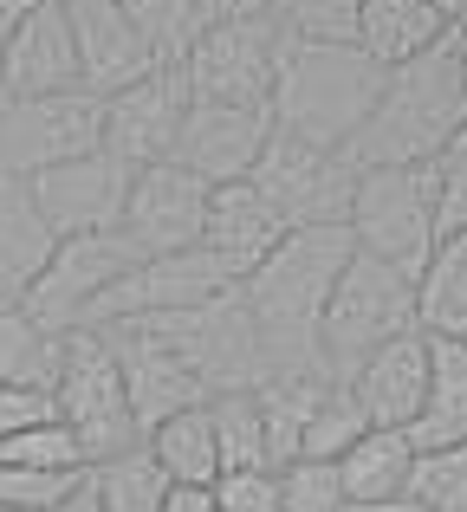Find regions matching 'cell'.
Listing matches in <instances>:
<instances>
[{"instance_id": "d4e9b609", "label": "cell", "mask_w": 467, "mask_h": 512, "mask_svg": "<svg viewBox=\"0 0 467 512\" xmlns=\"http://www.w3.org/2000/svg\"><path fill=\"white\" fill-rule=\"evenodd\" d=\"M150 461L169 474V487H215L221 480V454H215V428H208V409H182L169 422H156L143 435Z\"/></svg>"}, {"instance_id": "d6986e66", "label": "cell", "mask_w": 467, "mask_h": 512, "mask_svg": "<svg viewBox=\"0 0 467 512\" xmlns=\"http://www.w3.org/2000/svg\"><path fill=\"white\" fill-rule=\"evenodd\" d=\"M279 234H286V221L273 214V201H266L260 188L253 182H221V188H208V221H202V240H195V247H202L208 260L228 266L234 286H240V279L279 247Z\"/></svg>"}, {"instance_id": "6da1fadb", "label": "cell", "mask_w": 467, "mask_h": 512, "mask_svg": "<svg viewBox=\"0 0 467 512\" xmlns=\"http://www.w3.org/2000/svg\"><path fill=\"white\" fill-rule=\"evenodd\" d=\"M455 130H467V85H461V33H448L435 52L383 72L377 104L364 130L351 137L357 169H416L442 150Z\"/></svg>"}, {"instance_id": "ab89813d", "label": "cell", "mask_w": 467, "mask_h": 512, "mask_svg": "<svg viewBox=\"0 0 467 512\" xmlns=\"http://www.w3.org/2000/svg\"><path fill=\"white\" fill-rule=\"evenodd\" d=\"M156 512H215V487H169Z\"/></svg>"}, {"instance_id": "4316f807", "label": "cell", "mask_w": 467, "mask_h": 512, "mask_svg": "<svg viewBox=\"0 0 467 512\" xmlns=\"http://www.w3.org/2000/svg\"><path fill=\"white\" fill-rule=\"evenodd\" d=\"M85 493H91L98 512H156L163 493H169V474L150 461V448L137 441V448L111 454V461H91L85 467Z\"/></svg>"}, {"instance_id": "c3c4849f", "label": "cell", "mask_w": 467, "mask_h": 512, "mask_svg": "<svg viewBox=\"0 0 467 512\" xmlns=\"http://www.w3.org/2000/svg\"><path fill=\"white\" fill-rule=\"evenodd\" d=\"M442 7H448V0H442Z\"/></svg>"}, {"instance_id": "e575fe53", "label": "cell", "mask_w": 467, "mask_h": 512, "mask_svg": "<svg viewBox=\"0 0 467 512\" xmlns=\"http://www.w3.org/2000/svg\"><path fill=\"white\" fill-rule=\"evenodd\" d=\"M273 480H279V512H344V487L331 461H286Z\"/></svg>"}, {"instance_id": "44dd1931", "label": "cell", "mask_w": 467, "mask_h": 512, "mask_svg": "<svg viewBox=\"0 0 467 512\" xmlns=\"http://www.w3.org/2000/svg\"><path fill=\"white\" fill-rule=\"evenodd\" d=\"M59 234L46 227L33 188L20 175H0V305H20L33 292V279L46 273Z\"/></svg>"}, {"instance_id": "f1b7e54d", "label": "cell", "mask_w": 467, "mask_h": 512, "mask_svg": "<svg viewBox=\"0 0 467 512\" xmlns=\"http://www.w3.org/2000/svg\"><path fill=\"white\" fill-rule=\"evenodd\" d=\"M59 338L39 331L20 305H0V389H52Z\"/></svg>"}, {"instance_id": "836d02e7", "label": "cell", "mask_w": 467, "mask_h": 512, "mask_svg": "<svg viewBox=\"0 0 467 512\" xmlns=\"http://www.w3.org/2000/svg\"><path fill=\"white\" fill-rule=\"evenodd\" d=\"M0 461L7 467H46V474H85L91 467L65 422H39V428H26V435L0 441Z\"/></svg>"}, {"instance_id": "9a60e30c", "label": "cell", "mask_w": 467, "mask_h": 512, "mask_svg": "<svg viewBox=\"0 0 467 512\" xmlns=\"http://www.w3.org/2000/svg\"><path fill=\"white\" fill-rule=\"evenodd\" d=\"M266 137H273V117L266 111H240V104H195L176 130V150L169 163H182L189 175H202L208 188L221 182H247L253 163H260Z\"/></svg>"}, {"instance_id": "484cf974", "label": "cell", "mask_w": 467, "mask_h": 512, "mask_svg": "<svg viewBox=\"0 0 467 512\" xmlns=\"http://www.w3.org/2000/svg\"><path fill=\"white\" fill-rule=\"evenodd\" d=\"M208 409V428H215V454H221V474H279L273 467V441H266V422H260V402L253 389H221V396L202 402Z\"/></svg>"}, {"instance_id": "7402d4cb", "label": "cell", "mask_w": 467, "mask_h": 512, "mask_svg": "<svg viewBox=\"0 0 467 512\" xmlns=\"http://www.w3.org/2000/svg\"><path fill=\"white\" fill-rule=\"evenodd\" d=\"M331 467H338L344 506H396L409 487V467H416V441H409V428H364Z\"/></svg>"}, {"instance_id": "ac0fdd59", "label": "cell", "mask_w": 467, "mask_h": 512, "mask_svg": "<svg viewBox=\"0 0 467 512\" xmlns=\"http://www.w3.org/2000/svg\"><path fill=\"white\" fill-rule=\"evenodd\" d=\"M104 338H111V350H117V376H124V402H130V422H137V441L150 435L156 422H169V415L202 409V402H208V389L195 383L163 344L143 338V331L111 325Z\"/></svg>"}, {"instance_id": "8d00e7d4", "label": "cell", "mask_w": 467, "mask_h": 512, "mask_svg": "<svg viewBox=\"0 0 467 512\" xmlns=\"http://www.w3.org/2000/svg\"><path fill=\"white\" fill-rule=\"evenodd\" d=\"M215 512H279V480L266 467L253 474H221L215 480Z\"/></svg>"}, {"instance_id": "4dcf8cb0", "label": "cell", "mask_w": 467, "mask_h": 512, "mask_svg": "<svg viewBox=\"0 0 467 512\" xmlns=\"http://www.w3.org/2000/svg\"><path fill=\"white\" fill-rule=\"evenodd\" d=\"M403 500L416 512H467V441H455V448H416Z\"/></svg>"}, {"instance_id": "d590c367", "label": "cell", "mask_w": 467, "mask_h": 512, "mask_svg": "<svg viewBox=\"0 0 467 512\" xmlns=\"http://www.w3.org/2000/svg\"><path fill=\"white\" fill-rule=\"evenodd\" d=\"M85 487V474H46V467H7L0 461V506L13 512H52Z\"/></svg>"}, {"instance_id": "7dc6e473", "label": "cell", "mask_w": 467, "mask_h": 512, "mask_svg": "<svg viewBox=\"0 0 467 512\" xmlns=\"http://www.w3.org/2000/svg\"><path fill=\"white\" fill-rule=\"evenodd\" d=\"M0 512H13V506H0Z\"/></svg>"}, {"instance_id": "ba28073f", "label": "cell", "mask_w": 467, "mask_h": 512, "mask_svg": "<svg viewBox=\"0 0 467 512\" xmlns=\"http://www.w3.org/2000/svg\"><path fill=\"white\" fill-rule=\"evenodd\" d=\"M104 150V98L91 91H52V98L0 104V175H33Z\"/></svg>"}, {"instance_id": "f35d334b", "label": "cell", "mask_w": 467, "mask_h": 512, "mask_svg": "<svg viewBox=\"0 0 467 512\" xmlns=\"http://www.w3.org/2000/svg\"><path fill=\"white\" fill-rule=\"evenodd\" d=\"M189 7H195V20H202V26H221V20H253L266 0H189Z\"/></svg>"}, {"instance_id": "8992f818", "label": "cell", "mask_w": 467, "mask_h": 512, "mask_svg": "<svg viewBox=\"0 0 467 512\" xmlns=\"http://www.w3.org/2000/svg\"><path fill=\"white\" fill-rule=\"evenodd\" d=\"M344 234H351L357 253H370L383 266H403L416 279V266L442 240L429 188H422V169H357V195H351V214H344Z\"/></svg>"}, {"instance_id": "1f68e13d", "label": "cell", "mask_w": 467, "mask_h": 512, "mask_svg": "<svg viewBox=\"0 0 467 512\" xmlns=\"http://www.w3.org/2000/svg\"><path fill=\"white\" fill-rule=\"evenodd\" d=\"M416 169H422V188H429L435 227H442V234H467V130H455V137Z\"/></svg>"}, {"instance_id": "d6a6232c", "label": "cell", "mask_w": 467, "mask_h": 512, "mask_svg": "<svg viewBox=\"0 0 467 512\" xmlns=\"http://www.w3.org/2000/svg\"><path fill=\"white\" fill-rule=\"evenodd\" d=\"M364 409H357V402H351V389H331V396L325 402H318V409H312V422H305V435H299V454H292V461H338V454L344 448H351V441L357 435H364Z\"/></svg>"}, {"instance_id": "f6af8a7d", "label": "cell", "mask_w": 467, "mask_h": 512, "mask_svg": "<svg viewBox=\"0 0 467 512\" xmlns=\"http://www.w3.org/2000/svg\"><path fill=\"white\" fill-rule=\"evenodd\" d=\"M461 85H467V33H461Z\"/></svg>"}, {"instance_id": "5bb4252c", "label": "cell", "mask_w": 467, "mask_h": 512, "mask_svg": "<svg viewBox=\"0 0 467 512\" xmlns=\"http://www.w3.org/2000/svg\"><path fill=\"white\" fill-rule=\"evenodd\" d=\"M182 117H189V85H182V65H156V72L137 78L130 91L104 98V150H111L124 169L169 163Z\"/></svg>"}, {"instance_id": "ffe728a7", "label": "cell", "mask_w": 467, "mask_h": 512, "mask_svg": "<svg viewBox=\"0 0 467 512\" xmlns=\"http://www.w3.org/2000/svg\"><path fill=\"white\" fill-rule=\"evenodd\" d=\"M448 33H461V26L442 0H364V13H357V52L377 72H396V65L435 52Z\"/></svg>"}, {"instance_id": "7c38bea8", "label": "cell", "mask_w": 467, "mask_h": 512, "mask_svg": "<svg viewBox=\"0 0 467 512\" xmlns=\"http://www.w3.org/2000/svg\"><path fill=\"white\" fill-rule=\"evenodd\" d=\"M130 175L111 150H91V156H72V163L33 175V201L46 214V227L59 240H78V234H117L124 227V195H130Z\"/></svg>"}, {"instance_id": "bcb514c9", "label": "cell", "mask_w": 467, "mask_h": 512, "mask_svg": "<svg viewBox=\"0 0 467 512\" xmlns=\"http://www.w3.org/2000/svg\"><path fill=\"white\" fill-rule=\"evenodd\" d=\"M0 7H13V13H20V7H33V0H0Z\"/></svg>"}, {"instance_id": "4fadbf2b", "label": "cell", "mask_w": 467, "mask_h": 512, "mask_svg": "<svg viewBox=\"0 0 467 512\" xmlns=\"http://www.w3.org/2000/svg\"><path fill=\"white\" fill-rule=\"evenodd\" d=\"M52 91H78L72 13H65V0H33L13 13L7 46H0V104L52 98Z\"/></svg>"}, {"instance_id": "30bf717a", "label": "cell", "mask_w": 467, "mask_h": 512, "mask_svg": "<svg viewBox=\"0 0 467 512\" xmlns=\"http://www.w3.org/2000/svg\"><path fill=\"white\" fill-rule=\"evenodd\" d=\"M273 65H279V33L266 13L253 20H221L202 26V39L182 59V85L195 104H240V111H266L273 98Z\"/></svg>"}, {"instance_id": "7bdbcfd3", "label": "cell", "mask_w": 467, "mask_h": 512, "mask_svg": "<svg viewBox=\"0 0 467 512\" xmlns=\"http://www.w3.org/2000/svg\"><path fill=\"white\" fill-rule=\"evenodd\" d=\"M448 13H455V26L467 33V0H448Z\"/></svg>"}, {"instance_id": "277c9868", "label": "cell", "mask_w": 467, "mask_h": 512, "mask_svg": "<svg viewBox=\"0 0 467 512\" xmlns=\"http://www.w3.org/2000/svg\"><path fill=\"white\" fill-rule=\"evenodd\" d=\"M416 331V279L403 266H383L370 253H351V266L338 273L325 299V318H318V344H325L338 383L351 376L357 357H370L377 344Z\"/></svg>"}, {"instance_id": "8fae6325", "label": "cell", "mask_w": 467, "mask_h": 512, "mask_svg": "<svg viewBox=\"0 0 467 512\" xmlns=\"http://www.w3.org/2000/svg\"><path fill=\"white\" fill-rule=\"evenodd\" d=\"M208 221V182L189 175L182 163H150L130 175L124 195V227L117 234L143 253V260H163V253H189L202 240Z\"/></svg>"}, {"instance_id": "9c48e42d", "label": "cell", "mask_w": 467, "mask_h": 512, "mask_svg": "<svg viewBox=\"0 0 467 512\" xmlns=\"http://www.w3.org/2000/svg\"><path fill=\"white\" fill-rule=\"evenodd\" d=\"M143 253L130 247L124 234H78V240H59L46 260V273L33 279V292L20 299V312L33 318L39 331H85L91 305L104 299V292L117 286V279L137 266Z\"/></svg>"}, {"instance_id": "603a6c76", "label": "cell", "mask_w": 467, "mask_h": 512, "mask_svg": "<svg viewBox=\"0 0 467 512\" xmlns=\"http://www.w3.org/2000/svg\"><path fill=\"white\" fill-rule=\"evenodd\" d=\"M416 331L429 344H467V234H442L416 266Z\"/></svg>"}, {"instance_id": "83f0119b", "label": "cell", "mask_w": 467, "mask_h": 512, "mask_svg": "<svg viewBox=\"0 0 467 512\" xmlns=\"http://www.w3.org/2000/svg\"><path fill=\"white\" fill-rule=\"evenodd\" d=\"M260 13L286 46H357L364 0H266Z\"/></svg>"}, {"instance_id": "cb8c5ba5", "label": "cell", "mask_w": 467, "mask_h": 512, "mask_svg": "<svg viewBox=\"0 0 467 512\" xmlns=\"http://www.w3.org/2000/svg\"><path fill=\"white\" fill-rule=\"evenodd\" d=\"M416 448H455L467 441V344H429V389L409 422Z\"/></svg>"}, {"instance_id": "ee69618b", "label": "cell", "mask_w": 467, "mask_h": 512, "mask_svg": "<svg viewBox=\"0 0 467 512\" xmlns=\"http://www.w3.org/2000/svg\"><path fill=\"white\" fill-rule=\"evenodd\" d=\"M7 26H13V7H0V46H7Z\"/></svg>"}, {"instance_id": "7a4b0ae2", "label": "cell", "mask_w": 467, "mask_h": 512, "mask_svg": "<svg viewBox=\"0 0 467 512\" xmlns=\"http://www.w3.org/2000/svg\"><path fill=\"white\" fill-rule=\"evenodd\" d=\"M377 85L383 72L357 46H286L279 39L266 117H273L279 137L318 143V150H351V137L364 130L370 104H377Z\"/></svg>"}, {"instance_id": "2e32d148", "label": "cell", "mask_w": 467, "mask_h": 512, "mask_svg": "<svg viewBox=\"0 0 467 512\" xmlns=\"http://www.w3.org/2000/svg\"><path fill=\"white\" fill-rule=\"evenodd\" d=\"M344 389H351V402L364 409L370 428H409L422 409V389H429V338L403 331V338L377 344L370 357L351 363Z\"/></svg>"}, {"instance_id": "74e56055", "label": "cell", "mask_w": 467, "mask_h": 512, "mask_svg": "<svg viewBox=\"0 0 467 512\" xmlns=\"http://www.w3.org/2000/svg\"><path fill=\"white\" fill-rule=\"evenodd\" d=\"M39 422H59L52 415V389H0V441L26 435Z\"/></svg>"}, {"instance_id": "60d3db41", "label": "cell", "mask_w": 467, "mask_h": 512, "mask_svg": "<svg viewBox=\"0 0 467 512\" xmlns=\"http://www.w3.org/2000/svg\"><path fill=\"white\" fill-rule=\"evenodd\" d=\"M52 512H98V506H91V493H85V487H78V493H72V500H65V506H52Z\"/></svg>"}, {"instance_id": "e0dca14e", "label": "cell", "mask_w": 467, "mask_h": 512, "mask_svg": "<svg viewBox=\"0 0 467 512\" xmlns=\"http://www.w3.org/2000/svg\"><path fill=\"white\" fill-rule=\"evenodd\" d=\"M72 13V46H78V91L91 98H117L130 91L137 78L156 72L150 46L137 39V26L117 13V0H78Z\"/></svg>"}, {"instance_id": "3957f363", "label": "cell", "mask_w": 467, "mask_h": 512, "mask_svg": "<svg viewBox=\"0 0 467 512\" xmlns=\"http://www.w3.org/2000/svg\"><path fill=\"white\" fill-rule=\"evenodd\" d=\"M52 415L72 428L85 461H111V454L137 448V422H130V402H124V376H117V350L104 331H59Z\"/></svg>"}, {"instance_id": "f546056e", "label": "cell", "mask_w": 467, "mask_h": 512, "mask_svg": "<svg viewBox=\"0 0 467 512\" xmlns=\"http://www.w3.org/2000/svg\"><path fill=\"white\" fill-rule=\"evenodd\" d=\"M117 13L137 26V39L150 46L156 65H182L189 46L202 39V20H195L189 0H117Z\"/></svg>"}, {"instance_id": "5b68a950", "label": "cell", "mask_w": 467, "mask_h": 512, "mask_svg": "<svg viewBox=\"0 0 467 512\" xmlns=\"http://www.w3.org/2000/svg\"><path fill=\"white\" fill-rule=\"evenodd\" d=\"M130 331H143L150 344H163L208 396L221 389H247L253 370H260V331H253L247 305H240V286L221 292V299H202V305H182V312H156V318H137Z\"/></svg>"}, {"instance_id": "b9f144b4", "label": "cell", "mask_w": 467, "mask_h": 512, "mask_svg": "<svg viewBox=\"0 0 467 512\" xmlns=\"http://www.w3.org/2000/svg\"><path fill=\"white\" fill-rule=\"evenodd\" d=\"M344 512H416L409 500H396V506H344Z\"/></svg>"}, {"instance_id": "52a82bcc", "label": "cell", "mask_w": 467, "mask_h": 512, "mask_svg": "<svg viewBox=\"0 0 467 512\" xmlns=\"http://www.w3.org/2000/svg\"><path fill=\"white\" fill-rule=\"evenodd\" d=\"M247 182L273 201V214L286 227H344L351 195H357V163L344 150H318V143L273 130Z\"/></svg>"}]
</instances>
